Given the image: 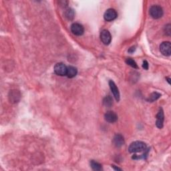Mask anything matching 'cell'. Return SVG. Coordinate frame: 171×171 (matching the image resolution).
I'll return each mask as SVG.
<instances>
[{"instance_id":"1","label":"cell","mask_w":171,"mask_h":171,"mask_svg":"<svg viewBox=\"0 0 171 171\" xmlns=\"http://www.w3.org/2000/svg\"><path fill=\"white\" fill-rule=\"evenodd\" d=\"M146 145L144 142L141 141H135L130 144L128 148V151L130 153H137L145 151Z\"/></svg>"},{"instance_id":"2","label":"cell","mask_w":171,"mask_h":171,"mask_svg":"<svg viewBox=\"0 0 171 171\" xmlns=\"http://www.w3.org/2000/svg\"><path fill=\"white\" fill-rule=\"evenodd\" d=\"M149 13L154 19H159L163 16V9L159 5H152L149 9Z\"/></svg>"},{"instance_id":"3","label":"cell","mask_w":171,"mask_h":171,"mask_svg":"<svg viewBox=\"0 0 171 171\" xmlns=\"http://www.w3.org/2000/svg\"><path fill=\"white\" fill-rule=\"evenodd\" d=\"M54 72L58 76H66L67 73V66L63 63H58L54 66Z\"/></svg>"},{"instance_id":"4","label":"cell","mask_w":171,"mask_h":171,"mask_svg":"<svg viewBox=\"0 0 171 171\" xmlns=\"http://www.w3.org/2000/svg\"><path fill=\"white\" fill-rule=\"evenodd\" d=\"M160 51L165 56H169L171 54V44L170 41H164L160 46Z\"/></svg>"},{"instance_id":"5","label":"cell","mask_w":171,"mask_h":171,"mask_svg":"<svg viewBox=\"0 0 171 171\" xmlns=\"http://www.w3.org/2000/svg\"><path fill=\"white\" fill-rule=\"evenodd\" d=\"M100 40L104 45H109L112 41L111 34L109 31L103 30L100 33Z\"/></svg>"},{"instance_id":"6","label":"cell","mask_w":171,"mask_h":171,"mask_svg":"<svg viewBox=\"0 0 171 171\" xmlns=\"http://www.w3.org/2000/svg\"><path fill=\"white\" fill-rule=\"evenodd\" d=\"M118 13L114 9H107L104 14V18L107 22H111L116 18Z\"/></svg>"},{"instance_id":"7","label":"cell","mask_w":171,"mask_h":171,"mask_svg":"<svg viewBox=\"0 0 171 171\" xmlns=\"http://www.w3.org/2000/svg\"><path fill=\"white\" fill-rule=\"evenodd\" d=\"M71 31L76 36H82L84 32V29L82 25L78 23H74L71 26Z\"/></svg>"},{"instance_id":"8","label":"cell","mask_w":171,"mask_h":171,"mask_svg":"<svg viewBox=\"0 0 171 171\" xmlns=\"http://www.w3.org/2000/svg\"><path fill=\"white\" fill-rule=\"evenodd\" d=\"M164 120H165V115H164V112L162 108H160L159 112L156 115V125L159 128L161 129L163 127Z\"/></svg>"},{"instance_id":"9","label":"cell","mask_w":171,"mask_h":171,"mask_svg":"<svg viewBox=\"0 0 171 171\" xmlns=\"http://www.w3.org/2000/svg\"><path fill=\"white\" fill-rule=\"evenodd\" d=\"M109 86L111 91L112 92L113 95L115 98V99H116L117 102H118V101L120 100V92H119V90H118V88H117L116 84H115L112 80H110Z\"/></svg>"},{"instance_id":"10","label":"cell","mask_w":171,"mask_h":171,"mask_svg":"<svg viewBox=\"0 0 171 171\" xmlns=\"http://www.w3.org/2000/svg\"><path fill=\"white\" fill-rule=\"evenodd\" d=\"M104 118L108 123H114L118 120L117 114L113 111H109L104 115Z\"/></svg>"},{"instance_id":"11","label":"cell","mask_w":171,"mask_h":171,"mask_svg":"<svg viewBox=\"0 0 171 171\" xmlns=\"http://www.w3.org/2000/svg\"><path fill=\"white\" fill-rule=\"evenodd\" d=\"M113 143L115 146L116 147H121L124 144V139L123 135L120 134H117L114 136L113 138Z\"/></svg>"},{"instance_id":"12","label":"cell","mask_w":171,"mask_h":171,"mask_svg":"<svg viewBox=\"0 0 171 171\" xmlns=\"http://www.w3.org/2000/svg\"><path fill=\"white\" fill-rule=\"evenodd\" d=\"M9 98L10 101H12V102H17L20 98V92L17 90H12L9 93Z\"/></svg>"},{"instance_id":"13","label":"cell","mask_w":171,"mask_h":171,"mask_svg":"<svg viewBox=\"0 0 171 171\" xmlns=\"http://www.w3.org/2000/svg\"><path fill=\"white\" fill-rule=\"evenodd\" d=\"M78 70L77 68L74 67V66H68L67 67V73H66V76L68 78H72L75 77L77 75Z\"/></svg>"},{"instance_id":"14","label":"cell","mask_w":171,"mask_h":171,"mask_svg":"<svg viewBox=\"0 0 171 171\" xmlns=\"http://www.w3.org/2000/svg\"><path fill=\"white\" fill-rule=\"evenodd\" d=\"M90 166H91L92 169L94 170L100 171L102 169V165H101L98 162L94 161V160H91V161H90Z\"/></svg>"},{"instance_id":"15","label":"cell","mask_w":171,"mask_h":171,"mask_svg":"<svg viewBox=\"0 0 171 171\" xmlns=\"http://www.w3.org/2000/svg\"><path fill=\"white\" fill-rule=\"evenodd\" d=\"M103 104H104V105L106 107H109V108L111 107L112 105L113 104L112 98L110 96H108L105 97L103 100Z\"/></svg>"},{"instance_id":"16","label":"cell","mask_w":171,"mask_h":171,"mask_svg":"<svg viewBox=\"0 0 171 171\" xmlns=\"http://www.w3.org/2000/svg\"><path fill=\"white\" fill-rule=\"evenodd\" d=\"M160 96H161V94H159L158 92H153L151 94V95H150L147 100L148 101V102H154V101L158 100Z\"/></svg>"},{"instance_id":"17","label":"cell","mask_w":171,"mask_h":171,"mask_svg":"<svg viewBox=\"0 0 171 171\" xmlns=\"http://www.w3.org/2000/svg\"><path fill=\"white\" fill-rule=\"evenodd\" d=\"M65 17L69 20H72L74 17V12L72 9H68L65 12Z\"/></svg>"},{"instance_id":"18","label":"cell","mask_w":171,"mask_h":171,"mask_svg":"<svg viewBox=\"0 0 171 171\" xmlns=\"http://www.w3.org/2000/svg\"><path fill=\"white\" fill-rule=\"evenodd\" d=\"M126 63L128 65L131 66L132 68H138V66L137 64L136 63V62L133 60V59L132 58H127L126 60Z\"/></svg>"},{"instance_id":"19","label":"cell","mask_w":171,"mask_h":171,"mask_svg":"<svg viewBox=\"0 0 171 171\" xmlns=\"http://www.w3.org/2000/svg\"><path fill=\"white\" fill-rule=\"evenodd\" d=\"M165 34H166L168 36H170V32H171V30H170V24H168V25H166L165 27Z\"/></svg>"},{"instance_id":"20","label":"cell","mask_w":171,"mask_h":171,"mask_svg":"<svg viewBox=\"0 0 171 171\" xmlns=\"http://www.w3.org/2000/svg\"><path fill=\"white\" fill-rule=\"evenodd\" d=\"M142 67L144 69H148V63L147 62V61L145 60V61L143 62Z\"/></svg>"},{"instance_id":"21","label":"cell","mask_w":171,"mask_h":171,"mask_svg":"<svg viewBox=\"0 0 171 171\" xmlns=\"http://www.w3.org/2000/svg\"><path fill=\"white\" fill-rule=\"evenodd\" d=\"M112 168H113L114 170H122L121 169L118 168V167H116L114 165H112Z\"/></svg>"},{"instance_id":"22","label":"cell","mask_w":171,"mask_h":171,"mask_svg":"<svg viewBox=\"0 0 171 171\" xmlns=\"http://www.w3.org/2000/svg\"><path fill=\"white\" fill-rule=\"evenodd\" d=\"M166 80H167V81H168V82L170 84V79L169 78H166Z\"/></svg>"}]
</instances>
